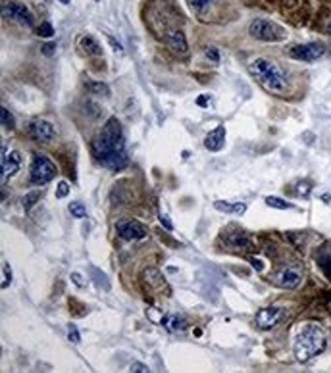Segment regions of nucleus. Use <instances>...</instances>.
<instances>
[{
  "mask_svg": "<svg viewBox=\"0 0 331 373\" xmlns=\"http://www.w3.org/2000/svg\"><path fill=\"white\" fill-rule=\"evenodd\" d=\"M92 154L108 169H121L127 165V154L123 149V131L116 118H110L100 135L92 141Z\"/></svg>",
  "mask_w": 331,
  "mask_h": 373,
  "instance_id": "1",
  "label": "nucleus"
},
{
  "mask_svg": "<svg viewBox=\"0 0 331 373\" xmlns=\"http://www.w3.org/2000/svg\"><path fill=\"white\" fill-rule=\"evenodd\" d=\"M248 72L260 83L262 89H266L270 92L279 94V92L287 90V77L281 72V68L277 64H273L271 60L256 58L248 64Z\"/></svg>",
  "mask_w": 331,
  "mask_h": 373,
  "instance_id": "2",
  "label": "nucleus"
},
{
  "mask_svg": "<svg viewBox=\"0 0 331 373\" xmlns=\"http://www.w3.org/2000/svg\"><path fill=\"white\" fill-rule=\"evenodd\" d=\"M328 346V339L324 335V331L320 327H314V325H308L304 327L299 335H297V341H295V358L299 362H308L312 360L314 356L322 354Z\"/></svg>",
  "mask_w": 331,
  "mask_h": 373,
  "instance_id": "3",
  "label": "nucleus"
},
{
  "mask_svg": "<svg viewBox=\"0 0 331 373\" xmlns=\"http://www.w3.org/2000/svg\"><path fill=\"white\" fill-rule=\"evenodd\" d=\"M248 33L254 39L264 41V43H281L287 39V31L281 25H277L271 19H264V17L252 19V23L248 25Z\"/></svg>",
  "mask_w": 331,
  "mask_h": 373,
  "instance_id": "4",
  "label": "nucleus"
},
{
  "mask_svg": "<svg viewBox=\"0 0 331 373\" xmlns=\"http://www.w3.org/2000/svg\"><path fill=\"white\" fill-rule=\"evenodd\" d=\"M31 183L33 185H46L56 177V165L43 154H35L31 162Z\"/></svg>",
  "mask_w": 331,
  "mask_h": 373,
  "instance_id": "5",
  "label": "nucleus"
},
{
  "mask_svg": "<svg viewBox=\"0 0 331 373\" xmlns=\"http://www.w3.org/2000/svg\"><path fill=\"white\" fill-rule=\"evenodd\" d=\"M287 312L283 306H268V308H262L258 310L256 313V327L262 329V331H268V329H273L275 325H279L283 319H285Z\"/></svg>",
  "mask_w": 331,
  "mask_h": 373,
  "instance_id": "6",
  "label": "nucleus"
},
{
  "mask_svg": "<svg viewBox=\"0 0 331 373\" xmlns=\"http://www.w3.org/2000/svg\"><path fill=\"white\" fill-rule=\"evenodd\" d=\"M2 15L8 17V19H14V21H17V23H21L23 27H31V25H33V15H31V12H29L23 4H19V2H15V0H6V2H4V6H2Z\"/></svg>",
  "mask_w": 331,
  "mask_h": 373,
  "instance_id": "7",
  "label": "nucleus"
},
{
  "mask_svg": "<svg viewBox=\"0 0 331 373\" xmlns=\"http://www.w3.org/2000/svg\"><path fill=\"white\" fill-rule=\"evenodd\" d=\"M324 46L320 43H306V45H295L289 50V56L301 62H314L324 56Z\"/></svg>",
  "mask_w": 331,
  "mask_h": 373,
  "instance_id": "8",
  "label": "nucleus"
},
{
  "mask_svg": "<svg viewBox=\"0 0 331 373\" xmlns=\"http://www.w3.org/2000/svg\"><path fill=\"white\" fill-rule=\"evenodd\" d=\"M301 281H302V269L299 266H287L273 277V283L281 289H297Z\"/></svg>",
  "mask_w": 331,
  "mask_h": 373,
  "instance_id": "9",
  "label": "nucleus"
},
{
  "mask_svg": "<svg viewBox=\"0 0 331 373\" xmlns=\"http://www.w3.org/2000/svg\"><path fill=\"white\" fill-rule=\"evenodd\" d=\"M27 135L35 141L46 143V141H52L56 137V129L52 123H48L45 119H31L27 123Z\"/></svg>",
  "mask_w": 331,
  "mask_h": 373,
  "instance_id": "10",
  "label": "nucleus"
},
{
  "mask_svg": "<svg viewBox=\"0 0 331 373\" xmlns=\"http://www.w3.org/2000/svg\"><path fill=\"white\" fill-rule=\"evenodd\" d=\"M116 233L123 239V240H141L147 237V229L145 225H141L135 220H121L116 224Z\"/></svg>",
  "mask_w": 331,
  "mask_h": 373,
  "instance_id": "11",
  "label": "nucleus"
},
{
  "mask_svg": "<svg viewBox=\"0 0 331 373\" xmlns=\"http://www.w3.org/2000/svg\"><path fill=\"white\" fill-rule=\"evenodd\" d=\"M21 167V154L19 152H10L2 154V164H0V181L6 183L12 175H15Z\"/></svg>",
  "mask_w": 331,
  "mask_h": 373,
  "instance_id": "12",
  "label": "nucleus"
},
{
  "mask_svg": "<svg viewBox=\"0 0 331 373\" xmlns=\"http://www.w3.org/2000/svg\"><path fill=\"white\" fill-rule=\"evenodd\" d=\"M143 279H145V283H147L152 291H156V293L164 291L166 295L169 293V287H167V283H166L164 275H162L156 268H147V269L143 271Z\"/></svg>",
  "mask_w": 331,
  "mask_h": 373,
  "instance_id": "13",
  "label": "nucleus"
},
{
  "mask_svg": "<svg viewBox=\"0 0 331 373\" xmlns=\"http://www.w3.org/2000/svg\"><path fill=\"white\" fill-rule=\"evenodd\" d=\"M226 145V127L224 125H218L216 129H212L210 133H206L204 137V147L210 152H218V150L224 149Z\"/></svg>",
  "mask_w": 331,
  "mask_h": 373,
  "instance_id": "14",
  "label": "nucleus"
},
{
  "mask_svg": "<svg viewBox=\"0 0 331 373\" xmlns=\"http://www.w3.org/2000/svg\"><path fill=\"white\" fill-rule=\"evenodd\" d=\"M164 41L175 54H187V50H189V45H187V39H185L183 31H177V29L169 31L164 37Z\"/></svg>",
  "mask_w": 331,
  "mask_h": 373,
  "instance_id": "15",
  "label": "nucleus"
},
{
  "mask_svg": "<svg viewBox=\"0 0 331 373\" xmlns=\"http://www.w3.org/2000/svg\"><path fill=\"white\" fill-rule=\"evenodd\" d=\"M227 244L237 250H248V248H252V239L243 231H235V233L227 235Z\"/></svg>",
  "mask_w": 331,
  "mask_h": 373,
  "instance_id": "16",
  "label": "nucleus"
},
{
  "mask_svg": "<svg viewBox=\"0 0 331 373\" xmlns=\"http://www.w3.org/2000/svg\"><path fill=\"white\" fill-rule=\"evenodd\" d=\"M214 208L224 212V214H235V216H243L247 212V204L243 202H226V200H216Z\"/></svg>",
  "mask_w": 331,
  "mask_h": 373,
  "instance_id": "17",
  "label": "nucleus"
},
{
  "mask_svg": "<svg viewBox=\"0 0 331 373\" xmlns=\"http://www.w3.org/2000/svg\"><path fill=\"white\" fill-rule=\"evenodd\" d=\"M77 45H79V48H81L85 54H89V56H102V48H100V45L90 37V35H83L79 37V41H77Z\"/></svg>",
  "mask_w": 331,
  "mask_h": 373,
  "instance_id": "18",
  "label": "nucleus"
},
{
  "mask_svg": "<svg viewBox=\"0 0 331 373\" xmlns=\"http://www.w3.org/2000/svg\"><path fill=\"white\" fill-rule=\"evenodd\" d=\"M164 325L167 331H183L187 327V321L181 315H169L164 321Z\"/></svg>",
  "mask_w": 331,
  "mask_h": 373,
  "instance_id": "19",
  "label": "nucleus"
},
{
  "mask_svg": "<svg viewBox=\"0 0 331 373\" xmlns=\"http://www.w3.org/2000/svg\"><path fill=\"white\" fill-rule=\"evenodd\" d=\"M264 202H266L270 208H275V210H291V208H293L289 202H285L283 198H277V196H266Z\"/></svg>",
  "mask_w": 331,
  "mask_h": 373,
  "instance_id": "20",
  "label": "nucleus"
},
{
  "mask_svg": "<svg viewBox=\"0 0 331 373\" xmlns=\"http://www.w3.org/2000/svg\"><path fill=\"white\" fill-rule=\"evenodd\" d=\"M0 121H2V127L4 129H14V116L10 114V110L6 108V106H2L0 108Z\"/></svg>",
  "mask_w": 331,
  "mask_h": 373,
  "instance_id": "21",
  "label": "nucleus"
},
{
  "mask_svg": "<svg viewBox=\"0 0 331 373\" xmlns=\"http://www.w3.org/2000/svg\"><path fill=\"white\" fill-rule=\"evenodd\" d=\"M12 285V266L8 264V262H4L2 264V291H6L8 287Z\"/></svg>",
  "mask_w": 331,
  "mask_h": 373,
  "instance_id": "22",
  "label": "nucleus"
},
{
  "mask_svg": "<svg viewBox=\"0 0 331 373\" xmlns=\"http://www.w3.org/2000/svg\"><path fill=\"white\" fill-rule=\"evenodd\" d=\"M70 214L75 220H83V218H87V208L83 206V202H72L70 204Z\"/></svg>",
  "mask_w": 331,
  "mask_h": 373,
  "instance_id": "23",
  "label": "nucleus"
},
{
  "mask_svg": "<svg viewBox=\"0 0 331 373\" xmlns=\"http://www.w3.org/2000/svg\"><path fill=\"white\" fill-rule=\"evenodd\" d=\"M310 191H312V183L306 181V179H304V181H299L297 187H295V193H297L299 196H308Z\"/></svg>",
  "mask_w": 331,
  "mask_h": 373,
  "instance_id": "24",
  "label": "nucleus"
},
{
  "mask_svg": "<svg viewBox=\"0 0 331 373\" xmlns=\"http://www.w3.org/2000/svg\"><path fill=\"white\" fill-rule=\"evenodd\" d=\"M318 264H320V268L324 269V273L331 277V256L330 254H320L318 256Z\"/></svg>",
  "mask_w": 331,
  "mask_h": 373,
  "instance_id": "25",
  "label": "nucleus"
},
{
  "mask_svg": "<svg viewBox=\"0 0 331 373\" xmlns=\"http://www.w3.org/2000/svg\"><path fill=\"white\" fill-rule=\"evenodd\" d=\"M39 37H52L54 35V27H52V23H48V21H43L39 27H37V31H35Z\"/></svg>",
  "mask_w": 331,
  "mask_h": 373,
  "instance_id": "26",
  "label": "nucleus"
},
{
  "mask_svg": "<svg viewBox=\"0 0 331 373\" xmlns=\"http://www.w3.org/2000/svg\"><path fill=\"white\" fill-rule=\"evenodd\" d=\"M39 196H41V194H39L37 191H33V193H29V194H25V196H23V200H21L23 208H25V210L29 212V210H31V206H33V204H37Z\"/></svg>",
  "mask_w": 331,
  "mask_h": 373,
  "instance_id": "27",
  "label": "nucleus"
},
{
  "mask_svg": "<svg viewBox=\"0 0 331 373\" xmlns=\"http://www.w3.org/2000/svg\"><path fill=\"white\" fill-rule=\"evenodd\" d=\"M89 90L94 94H102V96H108V92H110L108 85H104V83H89Z\"/></svg>",
  "mask_w": 331,
  "mask_h": 373,
  "instance_id": "28",
  "label": "nucleus"
},
{
  "mask_svg": "<svg viewBox=\"0 0 331 373\" xmlns=\"http://www.w3.org/2000/svg\"><path fill=\"white\" fill-rule=\"evenodd\" d=\"M70 185H68V181H60L58 183V187H56V198H66L68 194H70Z\"/></svg>",
  "mask_w": 331,
  "mask_h": 373,
  "instance_id": "29",
  "label": "nucleus"
},
{
  "mask_svg": "<svg viewBox=\"0 0 331 373\" xmlns=\"http://www.w3.org/2000/svg\"><path fill=\"white\" fill-rule=\"evenodd\" d=\"M287 239L289 240H293V244L295 246H302V242H304V239H306V235L304 233H287Z\"/></svg>",
  "mask_w": 331,
  "mask_h": 373,
  "instance_id": "30",
  "label": "nucleus"
},
{
  "mask_svg": "<svg viewBox=\"0 0 331 373\" xmlns=\"http://www.w3.org/2000/svg\"><path fill=\"white\" fill-rule=\"evenodd\" d=\"M212 2H216V0H191V6H193L196 12H204Z\"/></svg>",
  "mask_w": 331,
  "mask_h": 373,
  "instance_id": "31",
  "label": "nucleus"
},
{
  "mask_svg": "<svg viewBox=\"0 0 331 373\" xmlns=\"http://www.w3.org/2000/svg\"><path fill=\"white\" fill-rule=\"evenodd\" d=\"M129 372H133V373H149L150 370H149V366L147 364H141V362H135L131 368H129Z\"/></svg>",
  "mask_w": 331,
  "mask_h": 373,
  "instance_id": "32",
  "label": "nucleus"
},
{
  "mask_svg": "<svg viewBox=\"0 0 331 373\" xmlns=\"http://www.w3.org/2000/svg\"><path fill=\"white\" fill-rule=\"evenodd\" d=\"M106 39H108V43L112 45V48H114L118 54H123V48H121V45H120V43H118V41H116L112 35H108V33H106Z\"/></svg>",
  "mask_w": 331,
  "mask_h": 373,
  "instance_id": "33",
  "label": "nucleus"
},
{
  "mask_svg": "<svg viewBox=\"0 0 331 373\" xmlns=\"http://www.w3.org/2000/svg\"><path fill=\"white\" fill-rule=\"evenodd\" d=\"M41 52H43L45 56H52V54L56 52V45H54V43H46V45H43Z\"/></svg>",
  "mask_w": 331,
  "mask_h": 373,
  "instance_id": "34",
  "label": "nucleus"
},
{
  "mask_svg": "<svg viewBox=\"0 0 331 373\" xmlns=\"http://www.w3.org/2000/svg\"><path fill=\"white\" fill-rule=\"evenodd\" d=\"M206 58H210L212 62H220V54H218V48L210 46V48L206 50Z\"/></svg>",
  "mask_w": 331,
  "mask_h": 373,
  "instance_id": "35",
  "label": "nucleus"
},
{
  "mask_svg": "<svg viewBox=\"0 0 331 373\" xmlns=\"http://www.w3.org/2000/svg\"><path fill=\"white\" fill-rule=\"evenodd\" d=\"M72 281H74V283H75L79 289H83V287L87 285V283H85V279H83V277L79 275V273H77V271H75V273H72Z\"/></svg>",
  "mask_w": 331,
  "mask_h": 373,
  "instance_id": "36",
  "label": "nucleus"
},
{
  "mask_svg": "<svg viewBox=\"0 0 331 373\" xmlns=\"http://www.w3.org/2000/svg\"><path fill=\"white\" fill-rule=\"evenodd\" d=\"M196 104L206 108V106H210V98H208V96H198V98H196Z\"/></svg>",
  "mask_w": 331,
  "mask_h": 373,
  "instance_id": "37",
  "label": "nucleus"
},
{
  "mask_svg": "<svg viewBox=\"0 0 331 373\" xmlns=\"http://www.w3.org/2000/svg\"><path fill=\"white\" fill-rule=\"evenodd\" d=\"M70 341L72 343H79V333H77V329H70Z\"/></svg>",
  "mask_w": 331,
  "mask_h": 373,
  "instance_id": "38",
  "label": "nucleus"
},
{
  "mask_svg": "<svg viewBox=\"0 0 331 373\" xmlns=\"http://www.w3.org/2000/svg\"><path fill=\"white\" fill-rule=\"evenodd\" d=\"M250 262H252V266H254V269H256V271H262V269H264V266L260 264V260H256V258H252Z\"/></svg>",
  "mask_w": 331,
  "mask_h": 373,
  "instance_id": "39",
  "label": "nucleus"
},
{
  "mask_svg": "<svg viewBox=\"0 0 331 373\" xmlns=\"http://www.w3.org/2000/svg\"><path fill=\"white\" fill-rule=\"evenodd\" d=\"M160 220H162V224H164L167 229H171V222L167 220V216H164V214H162V216H160Z\"/></svg>",
  "mask_w": 331,
  "mask_h": 373,
  "instance_id": "40",
  "label": "nucleus"
},
{
  "mask_svg": "<svg viewBox=\"0 0 331 373\" xmlns=\"http://www.w3.org/2000/svg\"><path fill=\"white\" fill-rule=\"evenodd\" d=\"M322 200H324L326 204H330V202H331V194H324V196H322Z\"/></svg>",
  "mask_w": 331,
  "mask_h": 373,
  "instance_id": "41",
  "label": "nucleus"
},
{
  "mask_svg": "<svg viewBox=\"0 0 331 373\" xmlns=\"http://www.w3.org/2000/svg\"><path fill=\"white\" fill-rule=\"evenodd\" d=\"M326 29H328V33H331V17H330V21H328V25H326Z\"/></svg>",
  "mask_w": 331,
  "mask_h": 373,
  "instance_id": "42",
  "label": "nucleus"
},
{
  "mask_svg": "<svg viewBox=\"0 0 331 373\" xmlns=\"http://www.w3.org/2000/svg\"><path fill=\"white\" fill-rule=\"evenodd\" d=\"M60 2H62V4H70L72 0H60Z\"/></svg>",
  "mask_w": 331,
  "mask_h": 373,
  "instance_id": "43",
  "label": "nucleus"
},
{
  "mask_svg": "<svg viewBox=\"0 0 331 373\" xmlns=\"http://www.w3.org/2000/svg\"><path fill=\"white\" fill-rule=\"evenodd\" d=\"M328 310H330V312H331V300H330V302H328Z\"/></svg>",
  "mask_w": 331,
  "mask_h": 373,
  "instance_id": "44",
  "label": "nucleus"
}]
</instances>
